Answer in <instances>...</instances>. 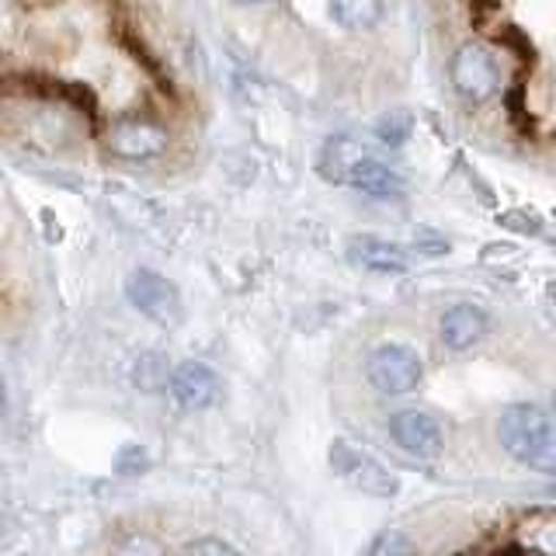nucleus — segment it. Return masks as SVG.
Wrapping results in <instances>:
<instances>
[{"label":"nucleus","instance_id":"16","mask_svg":"<svg viewBox=\"0 0 556 556\" xmlns=\"http://www.w3.org/2000/svg\"><path fill=\"white\" fill-rule=\"evenodd\" d=\"M365 556H414V543H410L407 532L387 529V532H379L372 539L369 549H365Z\"/></svg>","mask_w":556,"mask_h":556},{"label":"nucleus","instance_id":"21","mask_svg":"<svg viewBox=\"0 0 556 556\" xmlns=\"http://www.w3.org/2000/svg\"><path fill=\"white\" fill-rule=\"evenodd\" d=\"M497 39L508 46V49H515V52H521V60H526L529 66H532V42H529V35H521L518 28H504V31H497Z\"/></svg>","mask_w":556,"mask_h":556},{"label":"nucleus","instance_id":"17","mask_svg":"<svg viewBox=\"0 0 556 556\" xmlns=\"http://www.w3.org/2000/svg\"><path fill=\"white\" fill-rule=\"evenodd\" d=\"M529 543H532L539 553L556 556V518H553V515H543L539 521H532V529H529Z\"/></svg>","mask_w":556,"mask_h":556},{"label":"nucleus","instance_id":"13","mask_svg":"<svg viewBox=\"0 0 556 556\" xmlns=\"http://www.w3.org/2000/svg\"><path fill=\"white\" fill-rule=\"evenodd\" d=\"M330 14H334L338 25L352 31H365L379 25L382 0H330Z\"/></svg>","mask_w":556,"mask_h":556},{"label":"nucleus","instance_id":"19","mask_svg":"<svg viewBox=\"0 0 556 556\" xmlns=\"http://www.w3.org/2000/svg\"><path fill=\"white\" fill-rule=\"evenodd\" d=\"M115 556H167L161 546L153 543V539H147V535H136V539H126L118 549H115Z\"/></svg>","mask_w":556,"mask_h":556},{"label":"nucleus","instance_id":"10","mask_svg":"<svg viewBox=\"0 0 556 556\" xmlns=\"http://www.w3.org/2000/svg\"><path fill=\"white\" fill-rule=\"evenodd\" d=\"M486 334V313L480 306H452L442 317V341L452 348V352H466L473 348L480 338Z\"/></svg>","mask_w":556,"mask_h":556},{"label":"nucleus","instance_id":"22","mask_svg":"<svg viewBox=\"0 0 556 556\" xmlns=\"http://www.w3.org/2000/svg\"><path fill=\"white\" fill-rule=\"evenodd\" d=\"M414 248H417V251H425V254H445V251H448V240L431 237L428 230H421V233L414 237Z\"/></svg>","mask_w":556,"mask_h":556},{"label":"nucleus","instance_id":"24","mask_svg":"<svg viewBox=\"0 0 556 556\" xmlns=\"http://www.w3.org/2000/svg\"><path fill=\"white\" fill-rule=\"evenodd\" d=\"M553 410H556V393H553Z\"/></svg>","mask_w":556,"mask_h":556},{"label":"nucleus","instance_id":"9","mask_svg":"<svg viewBox=\"0 0 556 556\" xmlns=\"http://www.w3.org/2000/svg\"><path fill=\"white\" fill-rule=\"evenodd\" d=\"M348 257L355 265L379 271V275H404L410 268V257L404 248H396L390 240H379V237H355L352 248H348Z\"/></svg>","mask_w":556,"mask_h":556},{"label":"nucleus","instance_id":"14","mask_svg":"<svg viewBox=\"0 0 556 556\" xmlns=\"http://www.w3.org/2000/svg\"><path fill=\"white\" fill-rule=\"evenodd\" d=\"M170 365H167V358L161 355V352H143L136 358V369H132V382L139 390H147V393H153V390H161V387H167L170 382Z\"/></svg>","mask_w":556,"mask_h":556},{"label":"nucleus","instance_id":"5","mask_svg":"<svg viewBox=\"0 0 556 556\" xmlns=\"http://www.w3.org/2000/svg\"><path fill=\"white\" fill-rule=\"evenodd\" d=\"M330 466H334L338 473L362 494L393 497L400 491V480L390 473L387 466H379L369 452H358L355 445H348V442H334V448H330Z\"/></svg>","mask_w":556,"mask_h":556},{"label":"nucleus","instance_id":"12","mask_svg":"<svg viewBox=\"0 0 556 556\" xmlns=\"http://www.w3.org/2000/svg\"><path fill=\"white\" fill-rule=\"evenodd\" d=\"M348 185H355L358 191H365V195H376V199H390V195H400L404 191V178L387 167L382 161H376V156H365V161L355 164L352 178H348Z\"/></svg>","mask_w":556,"mask_h":556},{"label":"nucleus","instance_id":"2","mask_svg":"<svg viewBox=\"0 0 556 556\" xmlns=\"http://www.w3.org/2000/svg\"><path fill=\"white\" fill-rule=\"evenodd\" d=\"M365 376H369L379 393H410L425 376V362L407 344H379L372 348L369 362H365Z\"/></svg>","mask_w":556,"mask_h":556},{"label":"nucleus","instance_id":"3","mask_svg":"<svg viewBox=\"0 0 556 556\" xmlns=\"http://www.w3.org/2000/svg\"><path fill=\"white\" fill-rule=\"evenodd\" d=\"M448 74H452V84H456V91L469 101H486L501 91L497 60H494V52L480 42H466L456 56H452Z\"/></svg>","mask_w":556,"mask_h":556},{"label":"nucleus","instance_id":"23","mask_svg":"<svg viewBox=\"0 0 556 556\" xmlns=\"http://www.w3.org/2000/svg\"><path fill=\"white\" fill-rule=\"evenodd\" d=\"M237 4H261V0H237Z\"/></svg>","mask_w":556,"mask_h":556},{"label":"nucleus","instance_id":"11","mask_svg":"<svg viewBox=\"0 0 556 556\" xmlns=\"http://www.w3.org/2000/svg\"><path fill=\"white\" fill-rule=\"evenodd\" d=\"M365 156H372L369 150H365V143H358L355 136H334L327 139L324 150H320V174L327 181H348L352 178V170L358 161H365Z\"/></svg>","mask_w":556,"mask_h":556},{"label":"nucleus","instance_id":"1","mask_svg":"<svg viewBox=\"0 0 556 556\" xmlns=\"http://www.w3.org/2000/svg\"><path fill=\"white\" fill-rule=\"evenodd\" d=\"M501 445L518 463H526L543 473H556V421L532 404H515L497 421Z\"/></svg>","mask_w":556,"mask_h":556},{"label":"nucleus","instance_id":"15","mask_svg":"<svg viewBox=\"0 0 556 556\" xmlns=\"http://www.w3.org/2000/svg\"><path fill=\"white\" fill-rule=\"evenodd\" d=\"M414 132V118L407 112H387L376 122V139L382 147H404Z\"/></svg>","mask_w":556,"mask_h":556},{"label":"nucleus","instance_id":"4","mask_svg":"<svg viewBox=\"0 0 556 556\" xmlns=\"http://www.w3.org/2000/svg\"><path fill=\"white\" fill-rule=\"evenodd\" d=\"M126 295L129 303L143 313V317H150L153 324L161 327H174L181 324V295H178V286L167 282L164 275H156L150 268H139L129 275L126 282Z\"/></svg>","mask_w":556,"mask_h":556},{"label":"nucleus","instance_id":"8","mask_svg":"<svg viewBox=\"0 0 556 556\" xmlns=\"http://www.w3.org/2000/svg\"><path fill=\"white\" fill-rule=\"evenodd\" d=\"M170 393L181 407L202 410V407H213L223 396V382L216 369H208L205 362H185L170 376Z\"/></svg>","mask_w":556,"mask_h":556},{"label":"nucleus","instance_id":"18","mask_svg":"<svg viewBox=\"0 0 556 556\" xmlns=\"http://www.w3.org/2000/svg\"><path fill=\"white\" fill-rule=\"evenodd\" d=\"M147 466H150L147 448L126 445V448L118 452V459H115V473H118V477H136V473H143Z\"/></svg>","mask_w":556,"mask_h":556},{"label":"nucleus","instance_id":"20","mask_svg":"<svg viewBox=\"0 0 556 556\" xmlns=\"http://www.w3.org/2000/svg\"><path fill=\"white\" fill-rule=\"evenodd\" d=\"M185 556H243L237 553L233 546H226L223 539H199V543H191Z\"/></svg>","mask_w":556,"mask_h":556},{"label":"nucleus","instance_id":"6","mask_svg":"<svg viewBox=\"0 0 556 556\" xmlns=\"http://www.w3.org/2000/svg\"><path fill=\"white\" fill-rule=\"evenodd\" d=\"M109 147L112 153L126 156V161H150V156L167 150V132L164 126H156L150 118H118L115 126L109 129Z\"/></svg>","mask_w":556,"mask_h":556},{"label":"nucleus","instance_id":"7","mask_svg":"<svg viewBox=\"0 0 556 556\" xmlns=\"http://www.w3.org/2000/svg\"><path fill=\"white\" fill-rule=\"evenodd\" d=\"M393 442L410 452L417 459H434L445 445V431L439 425V417H431L425 410H404L390 421Z\"/></svg>","mask_w":556,"mask_h":556}]
</instances>
